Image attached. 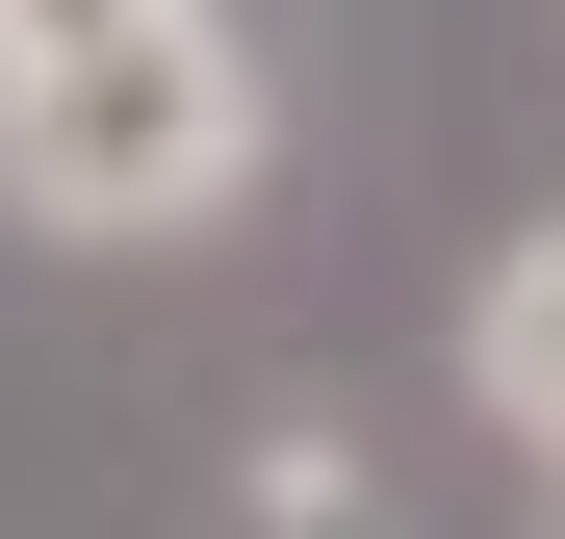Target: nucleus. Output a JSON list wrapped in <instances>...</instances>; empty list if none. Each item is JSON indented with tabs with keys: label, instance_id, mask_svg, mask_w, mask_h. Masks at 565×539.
Returning <instances> with one entry per match:
<instances>
[{
	"label": "nucleus",
	"instance_id": "nucleus-2",
	"mask_svg": "<svg viewBox=\"0 0 565 539\" xmlns=\"http://www.w3.org/2000/svg\"><path fill=\"white\" fill-rule=\"evenodd\" d=\"M462 386H489V436H540V463H565V231H514V257H489Z\"/></svg>",
	"mask_w": 565,
	"mask_h": 539
},
{
	"label": "nucleus",
	"instance_id": "nucleus-1",
	"mask_svg": "<svg viewBox=\"0 0 565 539\" xmlns=\"http://www.w3.org/2000/svg\"><path fill=\"white\" fill-rule=\"evenodd\" d=\"M232 180H257V77H232L206 0L0 77V206H26V231H206Z\"/></svg>",
	"mask_w": 565,
	"mask_h": 539
},
{
	"label": "nucleus",
	"instance_id": "nucleus-3",
	"mask_svg": "<svg viewBox=\"0 0 565 539\" xmlns=\"http://www.w3.org/2000/svg\"><path fill=\"white\" fill-rule=\"evenodd\" d=\"M104 26H154V0H0V77L26 52H104Z\"/></svg>",
	"mask_w": 565,
	"mask_h": 539
}]
</instances>
